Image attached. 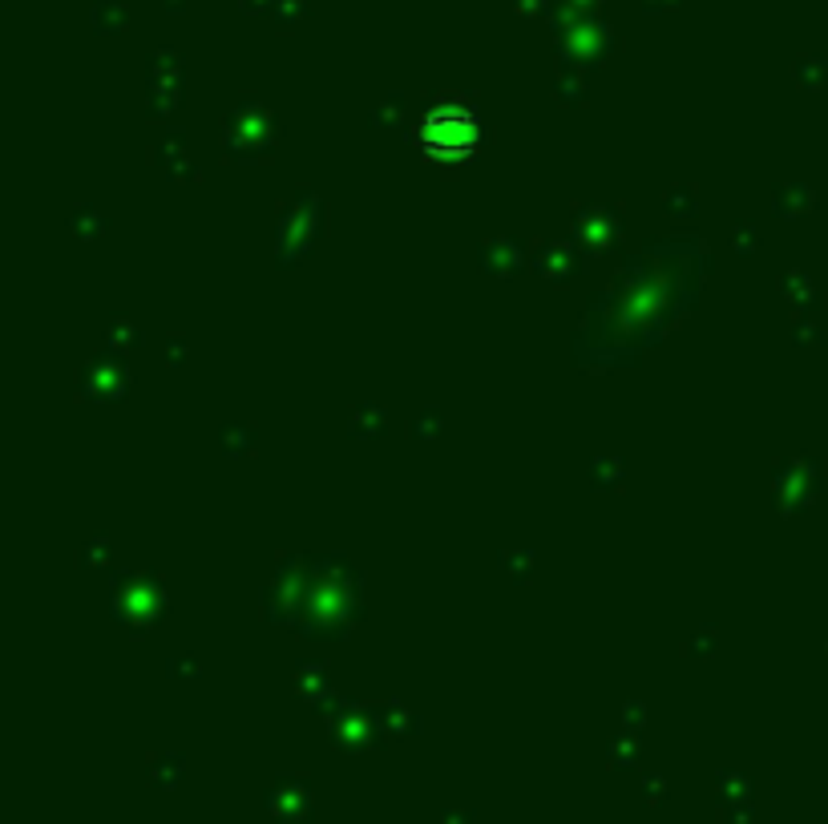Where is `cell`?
<instances>
[{
	"mask_svg": "<svg viewBox=\"0 0 828 824\" xmlns=\"http://www.w3.org/2000/svg\"><path fill=\"white\" fill-rule=\"evenodd\" d=\"M481 142V130H477V118L461 106H445V110H433L425 122H421V146L433 154V158H465L473 154V146Z\"/></svg>",
	"mask_w": 828,
	"mask_h": 824,
	"instance_id": "1",
	"label": "cell"
}]
</instances>
